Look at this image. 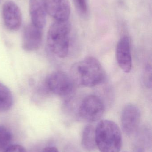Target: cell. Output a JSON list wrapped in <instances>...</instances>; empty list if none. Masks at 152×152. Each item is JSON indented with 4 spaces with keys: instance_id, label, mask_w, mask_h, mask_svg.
<instances>
[{
    "instance_id": "obj_8",
    "label": "cell",
    "mask_w": 152,
    "mask_h": 152,
    "mask_svg": "<svg viewBox=\"0 0 152 152\" xmlns=\"http://www.w3.org/2000/svg\"><path fill=\"white\" fill-rule=\"evenodd\" d=\"M116 58L120 67L126 73L130 72L133 66L130 39L124 36L119 41L116 48Z\"/></svg>"
},
{
    "instance_id": "obj_5",
    "label": "cell",
    "mask_w": 152,
    "mask_h": 152,
    "mask_svg": "<svg viewBox=\"0 0 152 152\" xmlns=\"http://www.w3.org/2000/svg\"><path fill=\"white\" fill-rule=\"evenodd\" d=\"M45 85L51 93L66 97L73 93L75 84L70 75L63 71H56L46 77Z\"/></svg>"
},
{
    "instance_id": "obj_19",
    "label": "cell",
    "mask_w": 152,
    "mask_h": 152,
    "mask_svg": "<svg viewBox=\"0 0 152 152\" xmlns=\"http://www.w3.org/2000/svg\"><path fill=\"white\" fill-rule=\"evenodd\" d=\"M1 0H0V2H1Z\"/></svg>"
},
{
    "instance_id": "obj_20",
    "label": "cell",
    "mask_w": 152,
    "mask_h": 152,
    "mask_svg": "<svg viewBox=\"0 0 152 152\" xmlns=\"http://www.w3.org/2000/svg\"></svg>"
},
{
    "instance_id": "obj_18",
    "label": "cell",
    "mask_w": 152,
    "mask_h": 152,
    "mask_svg": "<svg viewBox=\"0 0 152 152\" xmlns=\"http://www.w3.org/2000/svg\"><path fill=\"white\" fill-rule=\"evenodd\" d=\"M42 152H59L58 149L55 147H46L43 150Z\"/></svg>"
},
{
    "instance_id": "obj_13",
    "label": "cell",
    "mask_w": 152,
    "mask_h": 152,
    "mask_svg": "<svg viewBox=\"0 0 152 152\" xmlns=\"http://www.w3.org/2000/svg\"><path fill=\"white\" fill-rule=\"evenodd\" d=\"M12 94L7 86L0 82V112L7 111L12 107Z\"/></svg>"
},
{
    "instance_id": "obj_14",
    "label": "cell",
    "mask_w": 152,
    "mask_h": 152,
    "mask_svg": "<svg viewBox=\"0 0 152 152\" xmlns=\"http://www.w3.org/2000/svg\"><path fill=\"white\" fill-rule=\"evenodd\" d=\"M12 135L4 126H0V152H5L12 145Z\"/></svg>"
},
{
    "instance_id": "obj_11",
    "label": "cell",
    "mask_w": 152,
    "mask_h": 152,
    "mask_svg": "<svg viewBox=\"0 0 152 152\" xmlns=\"http://www.w3.org/2000/svg\"><path fill=\"white\" fill-rule=\"evenodd\" d=\"M29 12L32 23L37 27L43 29L46 21V12L44 0H29Z\"/></svg>"
},
{
    "instance_id": "obj_1",
    "label": "cell",
    "mask_w": 152,
    "mask_h": 152,
    "mask_svg": "<svg viewBox=\"0 0 152 152\" xmlns=\"http://www.w3.org/2000/svg\"><path fill=\"white\" fill-rule=\"evenodd\" d=\"M70 76L75 84L86 87L100 85L105 80V71L98 60L88 57L73 64Z\"/></svg>"
},
{
    "instance_id": "obj_17",
    "label": "cell",
    "mask_w": 152,
    "mask_h": 152,
    "mask_svg": "<svg viewBox=\"0 0 152 152\" xmlns=\"http://www.w3.org/2000/svg\"><path fill=\"white\" fill-rule=\"evenodd\" d=\"M5 152H26V149L18 145H12Z\"/></svg>"
},
{
    "instance_id": "obj_3",
    "label": "cell",
    "mask_w": 152,
    "mask_h": 152,
    "mask_svg": "<svg viewBox=\"0 0 152 152\" xmlns=\"http://www.w3.org/2000/svg\"><path fill=\"white\" fill-rule=\"evenodd\" d=\"M71 25L69 21H56L49 28L47 43L50 50L56 57L66 58L70 49Z\"/></svg>"
},
{
    "instance_id": "obj_2",
    "label": "cell",
    "mask_w": 152,
    "mask_h": 152,
    "mask_svg": "<svg viewBox=\"0 0 152 152\" xmlns=\"http://www.w3.org/2000/svg\"><path fill=\"white\" fill-rule=\"evenodd\" d=\"M96 147L100 152H120L122 136L117 124L109 120L99 121L95 128Z\"/></svg>"
},
{
    "instance_id": "obj_16",
    "label": "cell",
    "mask_w": 152,
    "mask_h": 152,
    "mask_svg": "<svg viewBox=\"0 0 152 152\" xmlns=\"http://www.w3.org/2000/svg\"><path fill=\"white\" fill-rule=\"evenodd\" d=\"M78 10L82 14H86L87 11V5L86 0H74Z\"/></svg>"
},
{
    "instance_id": "obj_9",
    "label": "cell",
    "mask_w": 152,
    "mask_h": 152,
    "mask_svg": "<svg viewBox=\"0 0 152 152\" xmlns=\"http://www.w3.org/2000/svg\"><path fill=\"white\" fill-rule=\"evenodd\" d=\"M46 12L56 21L68 20L70 7L68 0H44Z\"/></svg>"
},
{
    "instance_id": "obj_15",
    "label": "cell",
    "mask_w": 152,
    "mask_h": 152,
    "mask_svg": "<svg viewBox=\"0 0 152 152\" xmlns=\"http://www.w3.org/2000/svg\"><path fill=\"white\" fill-rule=\"evenodd\" d=\"M144 84L148 88L152 87V67L151 66L148 65L144 70L143 75Z\"/></svg>"
},
{
    "instance_id": "obj_10",
    "label": "cell",
    "mask_w": 152,
    "mask_h": 152,
    "mask_svg": "<svg viewBox=\"0 0 152 152\" xmlns=\"http://www.w3.org/2000/svg\"><path fill=\"white\" fill-rule=\"evenodd\" d=\"M43 36V29L37 27L32 24L28 25L23 31L22 48L26 51L37 50L41 46Z\"/></svg>"
},
{
    "instance_id": "obj_4",
    "label": "cell",
    "mask_w": 152,
    "mask_h": 152,
    "mask_svg": "<svg viewBox=\"0 0 152 152\" xmlns=\"http://www.w3.org/2000/svg\"><path fill=\"white\" fill-rule=\"evenodd\" d=\"M104 111L105 107L101 99L95 95H89L80 103L77 116L87 122H94L101 118Z\"/></svg>"
},
{
    "instance_id": "obj_12",
    "label": "cell",
    "mask_w": 152,
    "mask_h": 152,
    "mask_svg": "<svg viewBox=\"0 0 152 152\" xmlns=\"http://www.w3.org/2000/svg\"><path fill=\"white\" fill-rule=\"evenodd\" d=\"M81 145L87 152H93L97 148L95 142V128L91 125L85 126L82 131Z\"/></svg>"
},
{
    "instance_id": "obj_7",
    "label": "cell",
    "mask_w": 152,
    "mask_h": 152,
    "mask_svg": "<svg viewBox=\"0 0 152 152\" xmlns=\"http://www.w3.org/2000/svg\"><path fill=\"white\" fill-rule=\"evenodd\" d=\"M3 19L6 27L12 31H17L22 23V14L18 5L12 1L4 2L2 9Z\"/></svg>"
},
{
    "instance_id": "obj_6",
    "label": "cell",
    "mask_w": 152,
    "mask_h": 152,
    "mask_svg": "<svg viewBox=\"0 0 152 152\" xmlns=\"http://www.w3.org/2000/svg\"><path fill=\"white\" fill-rule=\"evenodd\" d=\"M141 119V111L138 107L132 104H126L121 113V126L123 132L128 136L133 134L138 129Z\"/></svg>"
}]
</instances>
